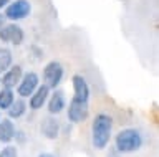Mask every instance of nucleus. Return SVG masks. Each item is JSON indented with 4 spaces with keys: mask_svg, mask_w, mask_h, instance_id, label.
Returning a JSON list of instances; mask_svg holds the SVG:
<instances>
[{
    "mask_svg": "<svg viewBox=\"0 0 159 157\" xmlns=\"http://www.w3.org/2000/svg\"><path fill=\"white\" fill-rule=\"evenodd\" d=\"M17 134V127L10 117L0 119V144H10L15 139Z\"/></svg>",
    "mask_w": 159,
    "mask_h": 157,
    "instance_id": "obj_13",
    "label": "nucleus"
},
{
    "mask_svg": "<svg viewBox=\"0 0 159 157\" xmlns=\"http://www.w3.org/2000/svg\"><path fill=\"white\" fill-rule=\"evenodd\" d=\"M63 75H65V68L60 61L57 60H52L48 61L43 68V83L47 85L50 89H55V88L60 86V83L63 80Z\"/></svg>",
    "mask_w": 159,
    "mask_h": 157,
    "instance_id": "obj_4",
    "label": "nucleus"
},
{
    "mask_svg": "<svg viewBox=\"0 0 159 157\" xmlns=\"http://www.w3.org/2000/svg\"><path fill=\"white\" fill-rule=\"evenodd\" d=\"M88 114H89V102L88 101H78V99H75V98H71L70 106L66 107L68 121L78 124V122H83L86 119Z\"/></svg>",
    "mask_w": 159,
    "mask_h": 157,
    "instance_id": "obj_7",
    "label": "nucleus"
},
{
    "mask_svg": "<svg viewBox=\"0 0 159 157\" xmlns=\"http://www.w3.org/2000/svg\"><path fill=\"white\" fill-rule=\"evenodd\" d=\"M13 63V53L10 48L7 46H2L0 48V75H2L3 71H7L10 66H12Z\"/></svg>",
    "mask_w": 159,
    "mask_h": 157,
    "instance_id": "obj_15",
    "label": "nucleus"
},
{
    "mask_svg": "<svg viewBox=\"0 0 159 157\" xmlns=\"http://www.w3.org/2000/svg\"><path fill=\"white\" fill-rule=\"evenodd\" d=\"M15 99V91L10 88H2L0 89V111H7L10 104Z\"/></svg>",
    "mask_w": 159,
    "mask_h": 157,
    "instance_id": "obj_16",
    "label": "nucleus"
},
{
    "mask_svg": "<svg viewBox=\"0 0 159 157\" xmlns=\"http://www.w3.org/2000/svg\"><path fill=\"white\" fill-rule=\"evenodd\" d=\"M143 146V136L138 129L133 127H126L121 129L114 137V149L119 154H131L141 149Z\"/></svg>",
    "mask_w": 159,
    "mask_h": 157,
    "instance_id": "obj_2",
    "label": "nucleus"
},
{
    "mask_svg": "<svg viewBox=\"0 0 159 157\" xmlns=\"http://www.w3.org/2000/svg\"><path fill=\"white\" fill-rule=\"evenodd\" d=\"M22 75H23V68L20 65H13V63H12V66H10L7 71H3L2 75H0V76H2V78H0V85H2V88L15 89V86L18 85Z\"/></svg>",
    "mask_w": 159,
    "mask_h": 157,
    "instance_id": "obj_10",
    "label": "nucleus"
},
{
    "mask_svg": "<svg viewBox=\"0 0 159 157\" xmlns=\"http://www.w3.org/2000/svg\"><path fill=\"white\" fill-rule=\"evenodd\" d=\"M5 23H7V18H5V15H3L2 12H0V28H2Z\"/></svg>",
    "mask_w": 159,
    "mask_h": 157,
    "instance_id": "obj_18",
    "label": "nucleus"
},
{
    "mask_svg": "<svg viewBox=\"0 0 159 157\" xmlns=\"http://www.w3.org/2000/svg\"><path fill=\"white\" fill-rule=\"evenodd\" d=\"M28 109V104L27 101H25V98H15L13 102L10 104V107L7 109V114L10 119H20V117L25 116V112Z\"/></svg>",
    "mask_w": 159,
    "mask_h": 157,
    "instance_id": "obj_14",
    "label": "nucleus"
},
{
    "mask_svg": "<svg viewBox=\"0 0 159 157\" xmlns=\"http://www.w3.org/2000/svg\"><path fill=\"white\" fill-rule=\"evenodd\" d=\"M0 119H2V116H0Z\"/></svg>",
    "mask_w": 159,
    "mask_h": 157,
    "instance_id": "obj_21",
    "label": "nucleus"
},
{
    "mask_svg": "<svg viewBox=\"0 0 159 157\" xmlns=\"http://www.w3.org/2000/svg\"><path fill=\"white\" fill-rule=\"evenodd\" d=\"M38 85H40V76L35 71L23 73L22 78H20V81H18V85L15 86L17 88V94L20 98H25V99H27V98L38 88Z\"/></svg>",
    "mask_w": 159,
    "mask_h": 157,
    "instance_id": "obj_6",
    "label": "nucleus"
},
{
    "mask_svg": "<svg viewBox=\"0 0 159 157\" xmlns=\"http://www.w3.org/2000/svg\"><path fill=\"white\" fill-rule=\"evenodd\" d=\"M38 157H55L53 154H50V152H43V154H40Z\"/></svg>",
    "mask_w": 159,
    "mask_h": 157,
    "instance_id": "obj_20",
    "label": "nucleus"
},
{
    "mask_svg": "<svg viewBox=\"0 0 159 157\" xmlns=\"http://www.w3.org/2000/svg\"><path fill=\"white\" fill-rule=\"evenodd\" d=\"M66 107V96H65V91L58 89V88H55V89L50 91V96L47 99V109L52 116H57L60 112H63V109Z\"/></svg>",
    "mask_w": 159,
    "mask_h": 157,
    "instance_id": "obj_8",
    "label": "nucleus"
},
{
    "mask_svg": "<svg viewBox=\"0 0 159 157\" xmlns=\"http://www.w3.org/2000/svg\"><path fill=\"white\" fill-rule=\"evenodd\" d=\"M8 2H10V0H0V10L7 7V3H8Z\"/></svg>",
    "mask_w": 159,
    "mask_h": 157,
    "instance_id": "obj_19",
    "label": "nucleus"
},
{
    "mask_svg": "<svg viewBox=\"0 0 159 157\" xmlns=\"http://www.w3.org/2000/svg\"><path fill=\"white\" fill-rule=\"evenodd\" d=\"M71 85H73V98L75 99L89 102V86H88L86 80L81 75H75L71 78Z\"/></svg>",
    "mask_w": 159,
    "mask_h": 157,
    "instance_id": "obj_11",
    "label": "nucleus"
},
{
    "mask_svg": "<svg viewBox=\"0 0 159 157\" xmlns=\"http://www.w3.org/2000/svg\"><path fill=\"white\" fill-rule=\"evenodd\" d=\"M25 40V32L17 22H10L0 28V41L12 43L15 46H20Z\"/></svg>",
    "mask_w": 159,
    "mask_h": 157,
    "instance_id": "obj_5",
    "label": "nucleus"
},
{
    "mask_svg": "<svg viewBox=\"0 0 159 157\" xmlns=\"http://www.w3.org/2000/svg\"><path fill=\"white\" fill-rule=\"evenodd\" d=\"M50 88L45 85V83H40L38 88L35 89L32 94L28 96V107L30 109H33V111H38V109H42V107L47 104V99H48V96H50Z\"/></svg>",
    "mask_w": 159,
    "mask_h": 157,
    "instance_id": "obj_9",
    "label": "nucleus"
},
{
    "mask_svg": "<svg viewBox=\"0 0 159 157\" xmlns=\"http://www.w3.org/2000/svg\"><path fill=\"white\" fill-rule=\"evenodd\" d=\"M113 134V117L104 112L96 114L91 124V142L93 147L98 150L106 149Z\"/></svg>",
    "mask_w": 159,
    "mask_h": 157,
    "instance_id": "obj_1",
    "label": "nucleus"
},
{
    "mask_svg": "<svg viewBox=\"0 0 159 157\" xmlns=\"http://www.w3.org/2000/svg\"><path fill=\"white\" fill-rule=\"evenodd\" d=\"M40 131H42V136L45 139H57L60 136V122L57 121V117H53L50 114L48 117H45L42 121V126H40Z\"/></svg>",
    "mask_w": 159,
    "mask_h": 157,
    "instance_id": "obj_12",
    "label": "nucleus"
},
{
    "mask_svg": "<svg viewBox=\"0 0 159 157\" xmlns=\"http://www.w3.org/2000/svg\"><path fill=\"white\" fill-rule=\"evenodd\" d=\"M0 157H18V149L13 144H5V147L0 149Z\"/></svg>",
    "mask_w": 159,
    "mask_h": 157,
    "instance_id": "obj_17",
    "label": "nucleus"
},
{
    "mask_svg": "<svg viewBox=\"0 0 159 157\" xmlns=\"http://www.w3.org/2000/svg\"><path fill=\"white\" fill-rule=\"evenodd\" d=\"M30 12H32V5L28 0H10L5 7L3 15L10 22H20L25 20L30 15Z\"/></svg>",
    "mask_w": 159,
    "mask_h": 157,
    "instance_id": "obj_3",
    "label": "nucleus"
}]
</instances>
